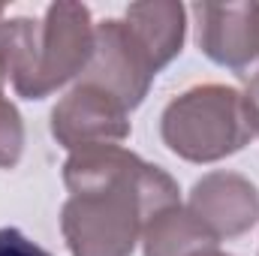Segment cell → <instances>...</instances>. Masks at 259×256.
<instances>
[{
	"instance_id": "obj_1",
	"label": "cell",
	"mask_w": 259,
	"mask_h": 256,
	"mask_svg": "<svg viewBox=\"0 0 259 256\" xmlns=\"http://www.w3.org/2000/svg\"><path fill=\"white\" fill-rule=\"evenodd\" d=\"M64 181L72 196L61 226L72 256H130L148 223L178 205V184L118 145L72 151Z\"/></svg>"
},
{
	"instance_id": "obj_2",
	"label": "cell",
	"mask_w": 259,
	"mask_h": 256,
	"mask_svg": "<svg viewBox=\"0 0 259 256\" xmlns=\"http://www.w3.org/2000/svg\"><path fill=\"white\" fill-rule=\"evenodd\" d=\"M184 42V6L133 3L127 18H109L94 30V58L81 81L109 91L124 109H136L151 78L169 64Z\"/></svg>"
},
{
	"instance_id": "obj_3",
	"label": "cell",
	"mask_w": 259,
	"mask_h": 256,
	"mask_svg": "<svg viewBox=\"0 0 259 256\" xmlns=\"http://www.w3.org/2000/svg\"><path fill=\"white\" fill-rule=\"evenodd\" d=\"M91 58L94 27L81 3H52L42 21H0V78L27 100H42L81 75Z\"/></svg>"
},
{
	"instance_id": "obj_4",
	"label": "cell",
	"mask_w": 259,
	"mask_h": 256,
	"mask_svg": "<svg viewBox=\"0 0 259 256\" xmlns=\"http://www.w3.org/2000/svg\"><path fill=\"white\" fill-rule=\"evenodd\" d=\"M256 136V109L247 94L226 84H202L163 112V142L190 163H214L241 151Z\"/></svg>"
},
{
	"instance_id": "obj_5",
	"label": "cell",
	"mask_w": 259,
	"mask_h": 256,
	"mask_svg": "<svg viewBox=\"0 0 259 256\" xmlns=\"http://www.w3.org/2000/svg\"><path fill=\"white\" fill-rule=\"evenodd\" d=\"M52 133L69 151L115 145L130 136L127 109L109 91L78 81L52 112Z\"/></svg>"
},
{
	"instance_id": "obj_6",
	"label": "cell",
	"mask_w": 259,
	"mask_h": 256,
	"mask_svg": "<svg viewBox=\"0 0 259 256\" xmlns=\"http://www.w3.org/2000/svg\"><path fill=\"white\" fill-rule=\"evenodd\" d=\"M199 49L220 66L247 69L259 58V3H199Z\"/></svg>"
},
{
	"instance_id": "obj_7",
	"label": "cell",
	"mask_w": 259,
	"mask_h": 256,
	"mask_svg": "<svg viewBox=\"0 0 259 256\" xmlns=\"http://www.w3.org/2000/svg\"><path fill=\"white\" fill-rule=\"evenodd\" d=\"M187 211L211 232L214 241L247 232L259 217L256 187L232 172H211L190 193Z\"/></svg>"
},
{
	"instance_id": "obj_8",
	"label": "cell",
	"mask_w": 259,
	"mask_h": 256,
	"mask_svg": "<svg viewBox=\"0 0 259 256\" xmlns=\"http://www.w3.org/2000/svg\"><path fill=\"white\" fill-rule=\"evenodd\" d=\"M145 256H190L199 247L217 244L211 232L181 205L160 211L145 229Z\"/></svg>"
},
{
	"instance_id": "obj_9",
	"label": "cell",
	"mask_w": 259,
	"mask_h": 256,
	"mask_svg": "<svg viewBox=\"0 0 259 256\" xmlns=\"http://www.w3.org/2000/svg\"><path fill=\"white\" fill-rule=\"evenodd\" d=\"M21 145H24L21 118H18L15 106L3 97V88H0V166H15L21 157Z\"/></svg>"
},
{
	"instance_id": "obj_10",
	"label": "cell",
	"mask_w": 259,
	"mask_h": 256,
	"mask_svg": "<svg viewBox=\"0 0 259 256\" xmlns=\"http://www.w3.org/2000/svg\"><path fill=\"white\" fill-rule=\"evenodd\" d=\"M0 256H52V253L42 250L39 244H33L18 229L6 226V229H0Z\"/></svg>"
},
{
	"instance_id": "obj_11",
	"label": "cell",
	"mask_w": 259,
	"mask_h": 256,
	"mask_svg": "<svg viewBox=\"0 0 259 256\" xmlns=\"http://www.w3.org/2000/svg\"><path fill=\"white\" fill-rule=\"evenodd\" d=\"M247 97H250V103H253V109H256V133H259V75L250 81V88H247Z\"/></svg>"
},
{
	"instance_id": "obj_12",
	"label": "cell",
	"mask_w": 259,
	"mask_h": 256,
	"mask_svg": "<svg viewBox=\"0 0 259 256\" xmlns=\"http://www.w3.org/2000/svg\"><path fill=\"white\" fill-rule=\"evenodd\" d=\"M190 256H226V253L217 250V244H211V247H199V250H193Z\"/></svg>"
}]
</instances>
